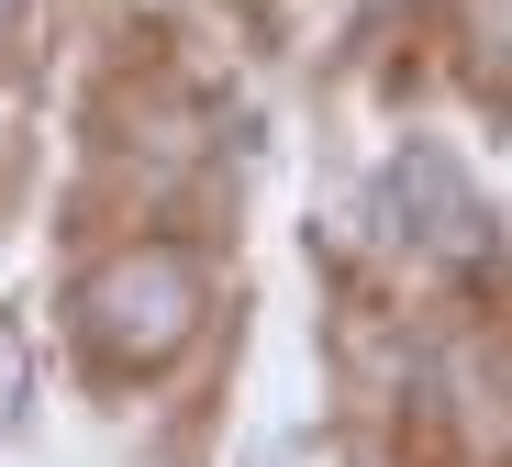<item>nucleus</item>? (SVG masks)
<instances>
[{"label":"nucleus","instance_id":"nucleus-4","mask_svg":"<svg viewBox=\"0 0 512 467\" xmlns=\"http://www.w3.org/2000/svg\"><path fill=\"white\" fill-rule=\"evenodd\" d=\"M479 34H490V45L512 56V0H490V12H479Z\"/></svg>","mask_w":512,"mask_h":467},{"label":"nucleus","instance_id":"nucleus-2","mask_svg":"<svg viewBox=\"0 0 512 467\" xmlns=\"http://www.w3.org/2000/svg\"><path fill=\"white\" fill-rule=\"evenodd\" d=\"M390 212L412 223L423 256H446V267H490V212L468 190V167L446 145H401L390 156Z\"/></svg>","mask_w":512,"mask_h":467},{"label":"nucleus","instance_id":"nucleus-3","mask_svg":"<svg viewBox=\"0 0 512 467\" xmlns=\"http://www.w3.org/2000/svg\"><path fill=\"white\" fill-rule=\"evenodd\" d=\"M12 401H23V323H0V423H12Z\"/></svg>","mask_w":512,"mask_h":467},{"label":"nucleus","instance_id":"nucleus-5","mask_svg":"<svg viewBox=\"0 0 512 467\" xmlns=\"http://www.w3.org/2000/svg\"><path fill=\"white\" fill-rule=\"evenodd\" d=\"M0 23H12V0H0Z\"/></svg>","mask_w":512,"mask_h":467},{"label":"nucleus","instance_id":"nucleus-1","mask_svg":"<svg viewBox=\"0 0 512 467\" xmlns=\"http://www.w3.org/2000/svg\"><path fill=\"white\" fill-rule=\"evenodd\" d=\"M201 312H212V278H201L190 245H123L78 278V334L112 367H167L201 334Z\"/></svg>","mask_w":512,"mask_h":467}]
</instances>
